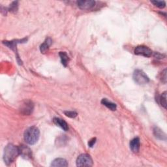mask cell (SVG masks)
I'll list each match as a JSON object with an SVG mask.
<instances>
[{
  "mask_svg": "<svg viewBox=\"0 0 167 167\" xmlns=\"http://www.w3.org/2000/svg\"><path fill=\"white\" fill-rule=\"evenodd\" d=\"M33 110V104L32 101H26L21 107V112L24 115H29Z\"/></svg>",
  "mask_w": 167,
  "mask_h": 167,
  "instance_id": "cell-8",
  "label": "cell"
},
{
  "mask_svg": "<svg viewBox=\"0 0 167 167\" xmlns=\"http://www.w3.org/2000/svg\"><path fill=\"white\" fill-rule=\"evenodd\" d=\"M133 80L136 83L139 85H144L147 84L150 81V79L146 75L144 71L137 69L133 73Z\"/></svg>",
  "mask_w": 167,
  "mask_h": 167,
  "instance_id": "cell-3",
  "label": "cell"
},
{
  "mask_svg": "<svg viewBox=\"0 0 167 167\" xmlns=\"http://www.w3.org/2000/svg\"><path fill=\"white\" fill-rule=\"evenodd\" d=\"M96 142V138H93L91 140H90L88 142V146L91 147H92L93 146H94V144H95Z\"/></svg>",
  "mask_w": 167,
  "mask_h": 167,
  "instance_id": "cell-21",
  "label": "cell"
},
{
  "mask_svg": "<svg viewBox=\"0 0 167 167\" xmlns=\"http://www.w3.org/2000/svg\"><path fill=\"white\" fill-rule=\"evenodd\" d=\"M153 133L156 137L160 140H166V134L162 131L161 129H160L159 127H155L153 129Z\"/></svg>",
  "mask_w": 167,
  "mask_h": 167,
  "instance_id": "cell-14",
  "label": "cell"
},
{
  "mask_svg": "<svg viewBox=\"0 0 167 167\" xmlns=\"http://www.w3.org/2000/svg\"><path fill=\"white\" fill-rule=\"evenodd\" d=\"M52 42V41L51 38H47L45 40V41L41 45V47H40L41 52L43 54L46 53L48 51L49 47H50V46L51 45Z\"/></svg>",
  "mask_w": 167,
  "mask_h": 167,
  "instance_id": "cell-13",
  "label": "cell"
},
{
  "mask_svg": "<svg viewBox=\"0 0 167 167\" xmlns=\"http://www.w3.org/2000/svg\"><path fill=\"white\" fill-rule=\"evenodd\" d=\"M59 56L61 58V64L64 66V67H67L68 62H69V56H68V55L67 54V53L65 52H60L59 54Z\"/></svg>",
  "mask_w": 167,
  "mask_h": 167,
  "instance_id": "cell-16",
  "label": "cell"
},
{
  "mask_svg": "<svg viewBox=\"0 0 167 167\" xmlns=\"http://www.w3.org/2000/svg\"><path fill=\"white\" fill-rule=\"evenodd\" d=\"M20 156L25 159H30L32 158V152L28 147L22 145L18 147Z\"/></svg>",
  "mask_w": 167,
  "mask_h": 167,
  "instance_id": "cell-7",
  "label": "cell"
},
{
  "mask_svg": "<svg viewBox=\"0 0 167 167\" xmlns=\"http://www.w3.org/2000/svg\"><path fill=\"white\" fill-rule=\"evenodd\" d=\"M53 121L55 125L61 127L63 130H64L65 131H68V129H69V126H68L67 122L62 119L58 118V117H54L53 119Z\"/></svg>",
  "mask_w": 167,
  "mask_h": 167,
  "instance_id": "cell-11",
  "label": "cell"
},
{
  "mask_svg": "<svg viewBox=\"0 0 167 167\" xmlns=\"http://www.w3.org/2000/svg\"><path fill=\"white\" fill-rule=\"evenodd\" d=\"M77 4L80 9L89 10L94 7L95 2L92 0H80L77 2Z\"/></svg>",
  "mask_w": 167,
  "mask_h": 167,
  "instance_id": "cell-6",
  "label": "cell"
},
{
  "mask_svg": "<svg viewBox=\"0 0 167 167\" xmlns=\"http://www.w3.org/2000/svg\"><path fill=\"white\" fill-rule=\"evenodd\" d=\"M18 2H14L10 5L9 11L13 12V13H16V12L18 11Z\"/></svg>",
  "mask_w": 167,
  "mask_h": 167,
  "instance_id": "cell-19",
  "label": "cell"
},
{
  "mask_svg": "<svg viewBox=\"0 0 167 167\" xmlns=\"http://www.w3.org/2000/svg\"><path fill=\"white\" fill-rule=\"evenodd\" d=\"M52 166H67L68 163L67 160L62 158H58L54 159L52 162Z\"/></svg>",
  "mask_w": 167,
  "mask_h": 167,
  "instance_id": "cell-12",
  "label": "cell"
},
{
  "mask_svg": "<svg viewBox=\"0 0 167 167\" xmlns=\"http://www.w3.org/2000/svg\"><path fill=\"white\" fill-rule=\"evenodd\" d=\"M140 146V138L137 137L134 138L130 142V148L133 152L137 153L139 152Z\"/></svg>",
  "mask_w": 167,
  "mask_h": 167,
  "instance_id": "cell-10",
  "label": "cell"
},
{
  "mask_svg": "<svg viewBox=\"0 0 167 167\" xmlns=\"http://www.w3.org/2000/svg\"><path fill=\"white\" fill-rule=\"evenodd\" d=\"M77 165L78 166H91L93 165V160L88 154H81L77 159Z\"/></svg>",
  "mask_w": 167,
  "mask_h": 167,
  "instance_id": "cell-4",
  "label": "cell"
},
{
  "mask_svg": "<svg viewBox=\"0 0 167 167\" xmlns=\"http://www.w3.org/2000/svg\"><path fill=\"white\" fill-rule=\"evenodd\" d=\"M162 74L163 75V76L162 75V81L164 83H166V69H165L163 71V72L162 73Z\"/></svg>",
  "mask_w": 167,
  "mask_h": 167,
  "instance_id": "cell-22",
  "label": "cell"
},
{
  "mask_svg": "<svg viewBox=\"0 0 167 167\" xmlns=\"http://www.w3.org/2000/svg\"><path fill=\"white\" fill-rule=\"evenodd\" d=\"M27 39H20V40H13V41H3V43L6 45L7 46H8L9 48L12 49L13 51H16V45L18 44H19V43H22V42H26L27 41Z\"/></svg>",
  "mask_w": 167,
  "mask_h": 167,
  "instance_id": "cell-9",
  "label": "cell"
},
{
  "mask_svg": "<svg viewBox=\"0 0 167 167\" xmlns=\"http://www.w3.org/2000/svg\"><path fill=\"white\" fill-rule=\"evenodd\" d=\"M151 2L160 9H163L166 6V3L165 1H157V0H155V1H151Z\"/></svg>",
  "mask_w": 167,
  "mask_h": 167,
  "instance_id": "cell-18",
  "label": "cell"
},
{
  "mask_svg": "<svg viewBox=\"0 0 167 167\" xmlns=\"http://www.w3.org/2000/svg\"><path fill=\"white\" fill-rule=\"evenodd\" d=\"M40 131L39 129L35 126L30 127L24 132V138L26 143L29 145L36 144L39 139Z\"/></svg>",
  "mask_w": 167,
  "mask_h": 167,
  "instance_id": "cell-2",
  "label": "cell"
},
{
  "mask_svg": "<svg viewBox=\"0 0 167 167\" xmlns=\"http://www.w3.org/2000/svg\"><path fill=\"white\" fill-rule=\"evenodd\" d=\"M160 103L161 106L165 108H166V92L165 91L162 94L161 96L160 97Z\"/></svg>",
  "mask_w": 167,
  "mask_h": 167,
  "instance_id": "cell-17",
  "label": "cell"
},
{
  "mask_svg": "<svg viewBox=\"0 0 167 167\" xmlns=\"http://www.w3.org/2000/svg\"><path fill=\"white\" fill-rule=\"evenodd\" d=\"M101 103L103 105H104L105 107H107L108 109L112 111H115L117 109V105L114 103L108 101L107 99H103L101 101Z\"/></svg>",
  "mask_w": 167,
  "mask_h": 167,
  "instance_id": "cell-15",
  "label": "cell"
},
{
  "mask_svg": "<svg viewBox=\"0 0 167 167\" xmlns=\"http://www.w3.org/2000/svg\"><path fill=\"white\" fill-rule=\"evenodd\" d=\"M64 114L66 116L71 117V118H75L78 115L77 112H75V111H65Z\"/></svg>",
  "mask_w": 167,
  "mask_h": 167,
  "instance_id": "cell-20",
  "label": "cell"
},
{
  "mask_svg": "<svg viewBox=\"0 0 167 167\" xmlns=\"http://www.w3.org/2000/svg\"><path fill=\"white\" fill-rule=\"evenodd\" d=\"M19 155L20 153L18 147L11 144H8L5 147L3 153V160L5 164L9 165L13 163Z\"/></svg>",
  "mask_w": 167,
  "mask_h": 167,
  "instance_id": "cell-1",
  "label": "cell"
},
{
  "mask_svg": "<svg viewBox=\"0 0 167 167\" xmlns=\"http://www.w3.org/2000/svg\"><path fill=\"white\" fill-rule=\"evenodd\" d=\"M134 52L136 55H142V56H144L146 58L151 57L153 53L152 51L150 48H148L147 46H146L144 45H140V46H138L137 47H136Z\"/></svg>",
  "mask_w": 167,
  "mask_h": 167,
  "instance_id": "cell-5",
  "label": "cell"
}]
</instances>
